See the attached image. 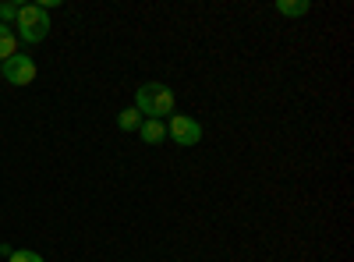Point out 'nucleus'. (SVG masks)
Listing matches in <instances>:
<instances>
[{
	"label": "nucleus",
	"instance_id": "f257e3e1",
	"mask_svg": "<svg viewBox=\"0 0 354 262\" xmlns=\"http://www.w3.org/2000/svg\"><path fill=\"white\" fill-rule=\"evenodd\" d=\"M177 100H174V89L163 82H145L138 85V93H135V110L142 113V118H149V121H167L170 113H174Z\"/></svg>",
	"mask_w": 354,
	"mask_h": 262
},
{
	"label": "nucleus",
	"instance_id": "f03ea898",
	"mask_svg": "<svg viewBox=\"0 0 354 262\" xmlns=\"http://www.w3.org/2000/svg\"><path fill=\"white\" fill-rule=\"evenodd\" d=\"M15 36L18 43H28V46H36L50 36V15L39 8V4H21L18 8V18H15Z\"/></svg>",
	"mask_w": 354,
	"mask_h": 262
},
{
	"label": "nucleus",
	"instance_id": "7ed1b4c3",
	"mask_svg": "<svg viewBox=\"0 0 354 262\" xmlns=\"http://www.w3.org/2000/svg\"><path fill=\"white\" fill-rule=\"evenodd\" d=\"M167 138L174 145H181V149H192V145L202 142V124L188 113H170L167 118Z\"/></svg>",
	"mask_w": 354,
	"mask_h": 262
},
{
	"label": "nucleus",
	"instance_id": "20e7f679",
	"mask_svg": "<svg viewBox=\"0 0 354 262\" xmlns=\"http://www.w3.org/2000/svg\"><path fill=\"white\" fill-rule=\"evenodd\" d=\"M36 75H39V68H36V61L28 53H15L11 61H4L0 64V78H4L8 85H32L36 82Z\"/></svg>",
	"mask_w": 354,
	"mask_h": 262
},
{
	"label": "nucleus",
	"instance_id": "39448f33",
	"mask_svg": "<svg viewBox=\"0 0 354 262\" xmlns=\"http://www.w3.org/2000/svg\"><path fill=\"white\" fill-rule=\"evenodd\" d=\"M138 138H142L145 145H160V142L167 138V121H149V118H145L142 128H138Z\"/></svg>",
	"mask_w": 354,
	"mask_h": 262
},
{
	"label": "nucleus",
	"instance_id": "423d86ee",
	"mask_svg": "<svg viewBox=\"0 0 354 262\" xmlns=\"http://www.w3.org/2000/svg\"><path fill=\"white\" fill-rule=\"evenodd\" d=\"M18 50H21V43H18V36H15V28H11V25H0V64L11 61Z\"/></svg>",
	"mask_w": 354,
	"mask_h": 262
},
{
	"label": "nucleus",
	"instance_id": "0eeeda50",
	"mask_svg": "<svg viewBox=\"0 0 354 262\" xmlns=\"http://www.w3.org/2000/svg\"><path fill=\"white\" fill-rule=\"evenodd\" d=\"M277 11L287 15V18H301V15L312 11V4H308V0H277Z\"/></svg>",
	"mask_w": 354,
	"mask_h": 262
},
{
	"label": "nucleus",
	"instance_id": "6e6552de",
	"mask_svg": "<svg viewBox=\"0 0 354 262\" xmlns=\"http://www.w3.org/2000/svg\"><path fill=\"white\" fill-rule=\"evenodd\" d=\"M142 113L135 110V106H128V110H121V113H117V128H121V131H138L142 128Z\"/></svg>",
	"mask_w": 354,
	"mask_h": 262
},
{
	"label": "nucleus",
	"instance_id": "1a4fd4ad",
	"mask_svg": "<svg viewBox=\"0 0 354 262\" xmlns=\"http://www.w3.org/2000/svg\"><path fill=\"white\" fill-rule=\"evenodd\" d=\"M8 262H46L39 252H32V248H15L11 255H8Z\"/></svg>",
	"mask_w": 354,
	"mask_h": 262
},
{
	"label": "nucleus",
	"instance_id": "9d476101",
	"mask_svg": "<svg viewBox=\"0 0 354 262\" xmlns=\"http://www.w3.org/2000/svg\"><path fill=\"white\" fill-rule=\"evenodd\" d=\"M18 8H21V4H11V0H4V4H0V25L15 21V18H18Z\"/></svg>",
	"mask_w": 354,
	"mask_h": 262
}]
</instances>
